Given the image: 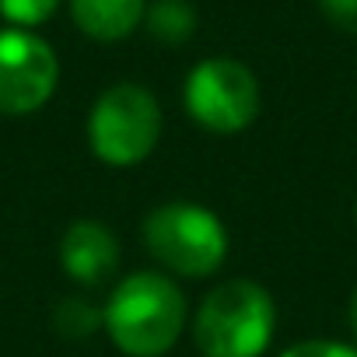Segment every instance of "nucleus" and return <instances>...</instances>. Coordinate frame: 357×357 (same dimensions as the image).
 <instances>
[{
    "mask_svg": "<svg viewBox=\"0 0 357 357\" xmlns=\"http://www.w3.org/2000/svg\"><path fill=\"white\" fill-rule=\"evenodd\" d=\"M109 340L130 357H161L186 329V298L175 280L140 270L123 277L102 312Z\"/></svg>",
    "mask_w": 357,
    "mask_h": 357,
    "instance_id": "nucleus-1",
    "label": "nucleus"
},
{
    "mask_svg": "<svg viewBox=\"0 0 357 357\" xmlns=\"http://www.w3.org/2000/svg\"><path fill=\"white\" fill-rule=\"evenodd\" d=\"M354 221H357V207H354Z\"/></svg>",
    "mask_w": 357,
    "mask_h": 357,
    "instance_id": "nucleus-15",
    "label": "nucleus"
},
{
    "mask_svg": "<svg viewBox=\"0 0 357 357\" xmlns=\"http://www.w3.org/2000/svg\"><path fill=\"white\" fill-rule=\"evenodd\" d=\"M161 140V109L144 84L123 81L98 95L88 116V144L109 168L140 165Z\"/></svg>",
    "mask_w": 357,
    "mask_h": 357,
    "instance_id": "nucleus-4",
    "label": "nucleus"
},
{
    "mask_svg": "<svg viewBox=\"0 0 357 357\" xmlns=\"http://www.w3.org/2000/svg\"><path fill=\"white\" fill-rule=\"evenodd\" d=\"M277 326V305L256 280L235 277L207 291L193 319V340L204 357H259Z\"/></svg>",
    "mask_w": 357,
    "mask_h": 357,
    "instance_id": "nucleus-2",
    "label": "nucleus"
},
{
    "mask_svg": "<svg viewBox=\"0 0 357 357\" xmlns=\"http://www.w3.org/2000/svg\"><path fill=\"white\" fill-rule=\"evenodd\" d=\"M147 252L178 277H211L228 256V231L221 218L200 204H165L144 218Z\"/></svg>",
    "mask_w": 357,
    "mask_h": 357,
    "instance_id": "nucleus-3",
    "label": "nucleus"
},
{
    "mask_svg": "<svg viewBox=\"0 0 357 357\" xmlns=\"http://www.w3.org/2000/svg\"><path fill=\"white\" fill-rule=\"evenodd\" d=\"M186 112L211 133H238L259 112V81L256 74L228 56L200 60L183 88Z\"/></svg>",
    "mask_w": 357,
    "mask_h": 357,
    "instance_id": "nucleus-5",
    "label": "nucleus"
},
{
    "mask_svg": "<svg viewBox=\"0 0 357 357\" xmlns=\"http://www.w3.org/2000/svg\"><path fill=\"white\" fill-rule=\"evenodd\" d=\"M60 266L74 284L98 287L119 270V242L102 221L81 218L60 238Z\"/></svg>",
    "mask_w": 357,
    "mask_h": 357,
    "instance_id": "nucleus-7",
    "label": "nucleus"
},
{
    "mask_svg": "<svg viewBox=\"0 0 357 357\" xmlns=\"http://www.w3.org/2000/svg\"><path fill=\"white\" fill-rule=\"evenodd\" d=\"M60 0H0V15H4L15 29H32L53 18Z\"/></svg>",
    "mask_w": 357,
    "mask_h": 357,
    "instance_id": "nucleus-11",
    "label": "nucleus"
},
{
    "mask_svg": "<svg viewBox=\"0 0 357 357\" xmlns=\"http://www.w3.org/2000/svg\"><path fill=\"white\" fill-rule=\"evenodd\" d=\"M350 333H354V340H357V287H354V294H350Z\"/></svg>",
    "mask_w": 357,
    "mask_h": 357,
    "instance_id": "nucleus-14",
    "label": "nucleus"
},
{
    "mask_svg": "<svg viewBox=\"0 0 357 357\" xmlns=\"http://www.w3.org/2000/svg\"><path fill=\"white\" fill-rule=\"evenodd\" d=\"M147 11V0H70L74 25L98 43L126 39Z\"/></svg>",
    "mask_w": 357,
    "mask_h": 357,
    "instance_id": "nucleus-8",
    "label": "nucleus"
},
{
    "mask_svg": "<svg viewBox=\"0 0 357 357\" xmlns=\"http://www.w3.org/2000/svg\"><path fill=\"white\" fill-rule=\"evenodd\" d=\"M144 18H147V32L168 46L186 43L197 32V8L190 0H154L144 11Z\"/></svg>",
    "mask_w": 357,
    "mask_h": 357,
    "instance_id": "nucleus-9",
    "label": "nucleus"
},
{
    "mask_svg": "<svg viewBox=\"0 0 357 357\" xmlns=\"http://www.w3.org/2000/svg\"><path fill=\"white\" fill-rule=\"evenodd\" d=\"M319 8L336 29L357 36V0H319Z\"/></svg>",
    "mask_w": 357,
    "mask_h": 357,
    "instance_id": "nucleus-13",
    "label": "nucleus"
},
{
    "mask_svg": "<svg viewBox=\"0 0 357 357\" xmlns=\"http://www.w3.org/2000/svg\"><path fill=\"white\" fill-rule=\"evenodd\" d=\"M280 357H357V347L336 343V340H301L287 347Z\"/></svg>",
    "mask_w": 357,
    "mask_h": 357,
    "instance_id": "nucleus-12",
    "label": "nucleus"
},
{
    "mask_svg": "<svg viewBox=\"0 0 357 357\" xmlns=\"http://www.w3.org/2000/svg\"><path fill=\"white\" fill-rule=\"evenodd\" d=\"M102 312L88 298H63L53 312V326L63 340H88L102 326Z\"/></svg>",
    "mask_w": 357,
    "mask_h": 357,
    "instance_id": "nucleus-10",
    "label": "nucleus"
},
{
    "mask_svg": "<svg viewBox=\"0 0 357 357\" xmlns=\"http://www.w3.org/2000/svg\"><path fill=\"white\" fill-rule=\"evenodd\" d=\"M60 81V63L50 43L29 29L0 32V116L39 112Z\"/></svg>",
    "mask_w": 357,
    "mask_h": 357,
    "instance_id": "nucleus-6",
    "label": "nucleus"
}]
</instances>
